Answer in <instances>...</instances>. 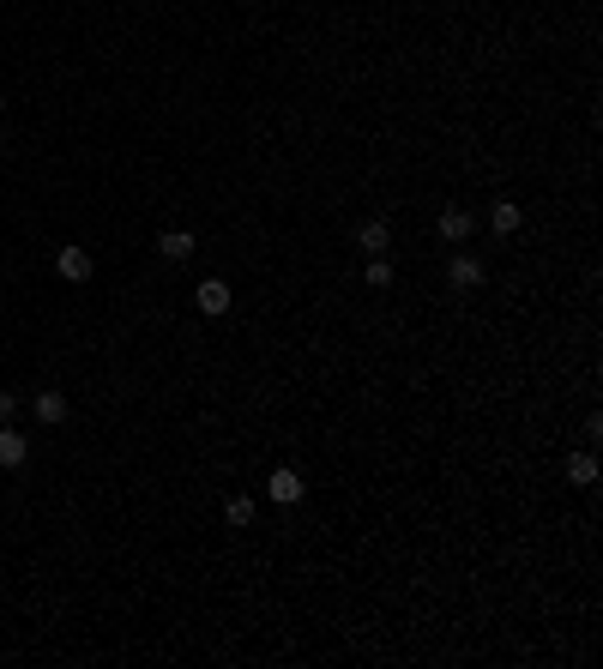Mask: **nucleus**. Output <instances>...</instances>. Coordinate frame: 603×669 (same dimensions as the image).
Returning <instances> with one entry per match:
<instances>
[{
	"label": "nucleus",
	"mask_w": 603,
	"mask_h": 669,
	"mask_svg": "<svg viewBox=\"0 0 603 669\" xmlns=\"http://www.w3.org/2000/svg\"><path fill=\"white\" fill-rule=\"evenodd\" d=\"M266 495H272L278 507H296L302 495H308V483H302V477H296V470H290V465H278V470H272V477H266Z\"/></svg>",
	"instance_id": "nucleus-1"
},
{
	"label": "nucleus",
	"mask_w": 603,
	"mask_h": 669,
	"mask_svg": "<svg viewBox=\"0 0 603 669\" xmlns=\"http://www.w3.org/2000/svg\"><path fill=\"white\" fill-rule=\"evenodd\" d=\"M55 272L67 278V284H85V278H91V254H85L79 242H67V247L55 254Z\"/></svg>",
	"instance_id": "nucleus-2"
},
{
	"label": "nucleus",
	"mask_w": 603,
	"mask_h": 669,
	"mask_svg": "<svg viewBox=\"0 0 603 669\" xmlns=\"http://www.w3.org/2000/svg\"><path fill=\"white\" fill-rule=\"evenodd\" d=\"M24 459H31V441L13 423H0V470H19Z\"/></svg>",
	"instance_id": "nucleus-3"
},
{
	"label": "nucleus",
	"mask_w": 603,
	"mask_h": 669,
	"mask_svg": "<svg viewBox=\"0 0 603 669\" xmlns=\"http://www.w3.org/2000/svg\"><path fill=\"white\" fill-rule=\"evenodd\" d=\"M446 278H453V290H477L482 284V260H477V254H453Z\"/></svg>",
	"instance_id": "nucleus-4"
},
{
	"label": "nucleus",
	"mask_w": 603,
	"mask_h": 669,
	"mask_svg": "<svg viewBox=\"0 0 603 669\" xmlns=\"http://www.w3.org/2000/svg\"><path fill=\"white\" fill-rule=\"evenodd\" d=\"M194 302H200V314H212V320H218V314H230V284H223V278H205Z\"/></svg>",
	"instance_id": "nucleus-5"
},
{
	"label": "nucleus",
	"mask_w": 603,
	"mask_h": 669,
	"mask_svg": "<svg viewBox=\"0 0 603 669\" xmlns=\"http://www.w3.org/2000/svg\"><path fill=\"white\" fill-rule=\"evenodd\" d=\"M37 423H42V428H60V423H67V392H55V386H49V392H37Z\"/></svg>",
	"instance_id": "nucleus-6"
},
{
	"label": "nucleus",
	"mask_w": 603,
	"mask_h": 669,
	"mask_svg": "<svg viewBox=\"0 0 603 669\" xmlns=\"http://www.w3.org/2000/svg\"><path fill=\"white\" fill-rule=\"evenodd\" d=\"M194 247H200V242H194L187 229H163V236H158V254H163V260H194Z\"/></svg>",
	"instance_id": "nucleus-7"
},
{
	"label": "nucleus",
	"mask_w": 603,
	"mask_h": 669,
	"mask_svg": "<svg viewBox=\"0 0 603 669\" xmlns=\"http://www.w3.org/2000/svg\"><path fill=\"white\" fill-rule=\"evenodd\" d=\"M567 483L591 488V483H598V459H591V452H567Z\"/></svg>",
	"instance_id": "nucleus-8"
},
{
	"label": "nucleus",
	"mask_w": 603,
	"mask_h": 669,
	"mask_svg": "<svg viewBox=\"0 0 603 669\" xmlns=\"http://www.w3.org/2000/svg\"><path fill=\"white\" fill-rule=\"evenodd\" d=\"M356 242H362V254H386V247H392V229L374 218V223H362V229H356Z\"/></svg>",
	"instance_id": "nucleus-9"
},
{
	"label": "nucleus",
	"mask_w": 603,
	"mask_h": 669,
	"mask_svg": "<svg viewBox=\"0 0 603 669\" xmlns=\"http://www.w3.org/2000/svg\"><path fill=\"white\" fill-rule=\"evenodd\" d=\"M464 236H471V211L446 205V211H441V242H464Z\"/></svg>",
	"instance_id": "nucleus-10"
},
{
	"label": "nucleus",
	"mask_w": 603,
	"mask_h": 669,
	"mask_svg": "<svg viewBox=\"0 0 603 669\" xmlns=\"http://www.w3.org/2000/svg\"><path fill=\"white\" fill-rule=\"evenodd\" d=\"M489 229H495V236H513V229H519V205H513V200H495V211H489Z\"/></svg>",
	"instance_id": "nucleus-11"
},
{
	"label": "nucleus",
	"mask_w": 603,
	"mask_h": 669,
	"mask_svg": "<svg viewBox=\"0 0 603 669\" xmlns=\"http://www.w3.org/2000/svg\"><path fill=\"white\" fill-rule=\"evenodd\" d=\"M223 519H230L236 531H248L254 525V501H248V495H230V501H223Z\"/></svg>",
	"instance_id": "nucleus-12"
},
{
	"label": "nucleus",
	"mask_w": 603,
	"mask_h": 669,
	"mask_svg": "<svg viewBox=\"0 0 603 669\" xmlns=\"http://www.w3.org/2000/svg\"><path fill=\"white\" fill-rule=\"evenodd\" d=\"M362 278H368V290H386V284H392V265H386V254H368V272H362Z\"/></svg>",
	"instance_id": "nucleus-13"
},
{
	"label": "nucleus",
	"mask_w": 603,
	"mask_h": 669,
	"mask_svg": "<svg viewBox=\"0 0 603 669\" xmlns=\"http://www.w3.org/2000/svg\"><path fill=\"white\" fill-rule=\"evenodd\" d=\"M13 410H19V392H6V386H0V423H13Z\"/></svg>",
	"instance_id": "nucleus-14"
},
{
	"label": "nucleus",
	"mask_w": 603,
	"mask_h": 669,
	"mask_svg": "<svg viewBox=\"0 0 603 669\" xmlns=\"http://www.w3.org/2000/svg\"><path fill=\"white\" fill-rule=\"evenodd\" d=\"M0 109H6V97H0Z\"/></svg>",
	"instance_id": "nucleus-15"
},
{
	"label": "nucleus",
	"mask_w": 603,
	"mask_h": 669,
	"mask_svg": "<svg viewBox=\"0 0 603 669\" xmlns=\"http://www.w3.org/2000/svg\"><path fill=\"white\" fill-rule=\"evenodd\" d=\"M0 151H6V139H0Z\"/></svg>",
	"instance_id": "nucleus-16"
}]
</instances>
